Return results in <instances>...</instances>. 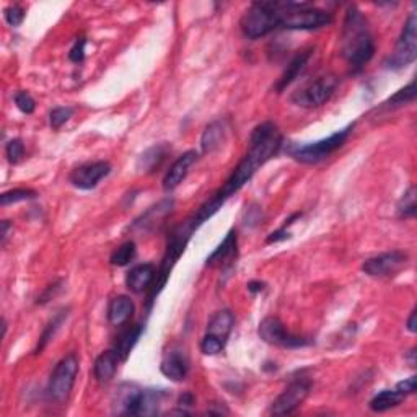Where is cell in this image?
Masks as SVG:
<instances>
[{
	"instance_id": "cell-4",
	"label": "cell",
	"mask_w": 417,
	"mask_h": 417,
	"mask_svg": "<svg viewBox=\"0 0 417 417\" xmlns=\"http://www.w3.org/2000/svg\"><path fill=\"white\" fill-rule=\"evenodd\" d=\"M248 39H259L279 28V2H253L240 21Z\"/></svg>"
},
{
	"instance_id": "cell-15",
	"label": "cell",
	"mask_w": 417,
	"mask_h": 417,
	"mask_svg": "<svg viewBox=\"0 0 417 417\" xmlns=\"http://www.w3.org/2000/svg\"><path fill=\"white\" fill-rule=\"evenodd\" d=\"M196 159H197V154L194 150H188L181 157H178V159L173 162L170 170L167 171L165 178H163V189L165 191L176 189L178 186L183 183V179L186 178V174H188L189 168L193 167Z\"/></svg>"
},
{
	"instance_id": "cell-40",
	"label": "cell",
	"mask_w": 417,
	"mask_h": 417,
	"mask_svg": "<svg viewBox=\"0 0 417 417\" xmlns=\"http://www.w3.org/2000/svg\"><path fill=\"white\" fill-rule=\"evenodd\" d=\"M56 290H60V283L54 284V285H49L48 290L44 292V294L38 298V303H46L49 302V298H53L56 295Z\"/></svg>"
},
{
	"instance_id": "cell-26",
	"label": "cell",
	"mask_w": 417,
	"mask_h": 417,
	"mask_svg": "<svg viewBox=\"0 0 417 417\" xmlns=\"http://www.w3.org/2000/svg\"><path fill=\"white\" fill-rule=\"evenodd\" d=\"M404 398L406 396H403L396 388H393V390H383L370 399L369 406L374 413H385V411H390L401 404Z\"/></svg>"
},
{
	"instance_id": "cell-38",
	"label": "cell",
	"mask_w": 417,
	"mask_h": 417,
	"mask_svg": "<svg viewBox=\"0 0 417 417\" xmlns=\"http://www.w3.org/2000/svg\"><path fill=\"white\" fill-rule=\"evenodd\" d=\"M396 390L403 394V396H408V394H414L417 390V380L416 376H409V379H406L403 381H399L396 386Z\"/></svg>"
},
{
	"instance_id": "cell-27",
	"label": "cell",
	"mask_w": 417,
	"mask_h": 417,
	"mask_svg": "<svg viewBox=\"0 0 417 417\" xmlns=\"http://www.w3.org/2000/svg\"><path fill=\"white\" fill-rule=\"evenodd\" d=\"M144 326L142 324H135L132 328H129L127 331H124L122 334L117 337L115 351L117 352V356L121 357V360H126L129 357V354L134 349L135 344H137L140 334H142Z\"/></svg>"
},
{
	"instance_id": "cell-44",
	"label": "cell",
	"mask_w": 417,
	"mask_h": 417,
	"mask_svg": "<svg viewBox=\"0 0 417 417\" xmlns=\"http://www.w3.org/2000/svg\"><path fill=\"white\" fill-rule=\"evenodd\" d=\"M408 329L411 332H416V310H413V312H411V317L408 320Z\"/></svg>"
},
{
	"instance_id": "cell-36",
	"label": "cell",
	"mask_w": 417,
	"mask_h": 417,
	"mask_svg": "<svg viewBox=\"0 0 417 417\" xmlns=\"http://www.w3.org/2000/svg\"><path fill=\"white\" fill-rule=\"evenodd\" d=\"M4 16H5V21H7L10 26L16 28V26H20L21 23H23L25 9L21 7V5H19V4H14V5H10V7H7L4 10Z\"/></svg>"
},
{
	"instance_id": "cell-13",
	"label": "cell",
	"mask_w": 417,
	"mask_h": 417,
	"mask_svg": "<svg viewBox=\"0 0 417 417\" xmlns=\"http://www.w3.org/2000/svg\"><path fill=\"white\" fill-rule=\"evenodd\" d=\"M111 173V165L108 162H93L85 163L75 168L70 174V183L78 189L90 191L97 188L101 179L108 176Z\"/></svg>"
},
{
	"instance_id": "cell-18",
	"label": "cell",
	"mask_w": 417,
	"mask_h": 417,
	"mask_svg": "<svg viewBox=\"0 0 417 417\" xmlns=\"http://www.w3.org/2000/svg\"><path fill=\"white\" fill-rule=\"evenodd\" d=\"M140 388H137L134 383H122L117 388L115 398H112V409L116 414H131L134 416L135 404L140 396Z\"/></svg>"
},
{
	"instance_id": "cell-17",
	"label": "cell",
	"mask_w": 417,
	"mask_h": 417,
	"mask_svg": "<svg viewBox=\"0 0 417 417\" xmlns=\"http://www.w3.org/2000/svg\"><path fill=\"white\" fill-rule=\"evenodd\" d=\"M171 211H173V201L171 199L162 201L157 206L150 207L142 217L137 218L132 225V230H140V232H149V230H154L155 227H159L163 221H165L167 216Z\"/></svg>"
},
{
	"instance_id": "cell-37",
	"label": "cell",
	"mask_w": 417,
	"mask_h": 417,
	"mask_svg": "<svg viewBox=\"0 0 417 417\" xmlns=\"http://www.w3.org/2000/svg\"><path fill=\"white\" fill-rule=\"evenodd\" d=\"M85 46H87V39L85 38H78L74 46H72L70 53H69V59L75 64H80L85 59Z\"/></svg>"
},
{
	"instance_id": "cell-39",
	"label": "cell",
	"mask_w": 417,
	"mask_h": 417,
	"mask_svg": "<svg viewBox=\"0 0 417 417\" xmlns=\"http://www.w3.org/2000/svg\"><path fill=\"white\" fill-rule=\"evenodd\" d=\"M287 238H290V232L284 227H280L279 230H275V232L270 233L268 236V243H278V241H284Z\"/></svg>"
},
{
	"instance_id": "cell-30",
	"label": "cell",
	"mask_w": 417,
	"mask_h": 417,
	"mask_svg": "<svg viewBox=\"0 0 417 417\" xmlns=\"http://www.w3.org/2000/svg\"><path fill=\"white\" fill-rule=\"evenodd\" d=\"M134 258H135V243L134 241H126V243H122L115 253H112L110 261L112 266L122 268V266H127Z\"/></svg>"
},
{
	"instance_id": "cell-11",
	"label": "cell",
	"mask_w": 417,
	"mask_h": 417,
	"mask_svg": "<svg viewBox=\"0 0 417 417\" xmlns=\"http://www.w3.org/2000/svg\"><path fill=\"white\" fill-rule=\"evenodd\" d=\"M310 391H312V381L307 379L294 380L270 404V414L289 416L295 413L305 403Z\"/></svg>"
},
{
	"instance_id": "cell-21",
	"label": "cell",
	"mask_w": 417,
	"mask_h": 417,
	"mask_svg": "<svg viewBox=\"0 0 417 417\" xmlns=\"http://www.w3.org/2000/svg\"><path fill=\"white\" fill-rule=\"evenodd\" d=\"M235 256H236V233L235 230H230L228 235L225 236V240L216 248V251L207 258L206 264L208 268L223 266V264L232 261Z\"/></svg>"
},
{
	"instance_id": "cell-14",
	"label": "cell",
	"mask_w": 417,
	"mask_h": 417,
	"mask_svg": "<svg viewBox=\"0 0 417 417\" xmlns=\"http://www.w3.org/2000/svg\"><path fill=\"white\" fill-rule=\"evenodd\" d=\"M162 374L173 381H183L189 374L188 354L181 349H171L165 354L160 365Z\"/></svg>"
},
{
	"instance_id": "cell-43",
	"label": "cell",
	"mask_w": 417,
	"mask_h": 417,
	"mask_svg": "<svg viewBox=\"0 0 417 417\" xmlns=\"http://www.w3.org/2000/svg\"><path fill=\"white\" fill-rule=\"evenodd\" d=\"M266 284L264 283H259V280H253V283L248 284V290L253 292V294H258V292H263Z\"/></svg>"
},
{
	"instance_id": "cell-28",
	"label": "cell",
	"mask_w": 417,
	"mask_h": 417,
	"mask_svg": "<svg viewBox=\"0 0 417 417\" xmlns=\"http://www.w3.org/2000/svg\"><path fill=\"white\" fill-rule=\"evenodd\" d=\"M416 100V82L413 80L408 87H404L393 95L391 98H388L383 106L385 108H399V106H404L408 103H413Z\"/></svg>"
},
{
	"instance_id": "cell-8",
	"label": "cell",
	"mask_w": 417,
	"mask_h": 417,
	"mask_svg": "<svg viewBox=\"0 0 417 417\" xmlns=\"http://www.w3.org/2000/svg\"><path fill=\"white\" fill-rule=\"evenodd\" d=\"M337 85H339V78L334 74L321 75L317 80L310 82L305 87L297 90L290 97V101L300 106V108H318V106L324 105L326 101H329Z\"/></svg>"
},
{
	"instance_id": "cell-10",
	"label": "cell",
	"mask_w": 417,
	"mask_h": 417,
	"mask_svg": "<svg viewBox=\"0 0 417 417\" xmlns=\"http://www.w3.org/2000/svg\"><path fill=\"white\" fill-rule=\"evenodd\" d=\"M258 334L264 342L283 349H298L312 344V341H308L307 337L292 334V332L287 331L283 321L275 317L264 318L261 323H259Z\"/></svg>"
},
{
	"instance_id": "cell-45",
	"label": "cell",
	"mask_w": 417,
	"mask_h": 417,
	"mask_svg": "<svg viewBox=\"0 0 417 417\" xmlns=\"http://www.w3.org/2000/svg\"><path fill=\"white\" fill-rule=\"evenodd\" d=\"M408 360H409V365H411V367H414V365H416V349H413V351L409 352Z\"/></svg>"
},
{
	"instance_id": "cell-9",
	"label": "cell",
	"mask_w": 417,
	"mask_h": 417,
	"mask_svg": "<svg viewBox=\"0 0 417 417\" xmlns=\"http://www.w3.org/2000/svg\"><path fill=\"white\" fill-rule=\"evenodd\" d=\"M417 58V16L416 14H411L406 20L404 28L401 31L396 43V49L390 59H388L386 65L390 69H404L413 64Z\"/></svg>"
},
{
	"instance_id": "cell-22",
	"label": "cell",
	"mask_w": 417,
	"mask_h": 417,
	"mask_svg": "<svg viewBox=\"0 0 417 417\" xmlns=\"http://www.w3.org/2000/svg\"><path fill=\"white\" fill-rule=\"evenodd\" d=\"M134 302L127 295H117L112 298L108 307V320L111 324L121 326L131 320L134 313Z\"/></svg>"
},
{
	"instance_id": "cell-16",
	"label": "cell",
	"mask_w": 417,
	"mask_h": 417,
	"mask_svg": "<svg viewBox=\"0 0 417 417\" xmlns=\"http://www.w3.org/2000/svg\"><path fill=\"white\" fill-rule=\"evenodd\" d=\"M157 270L155 266L150 263L137 264L126 275V285L127 289L134 292V294H142L147 289H150L155 283Z\"/></svg>"
},
{
	"instance_id": "cell-12",
	"label": "cell",
	"mask_w": 417,
	"mask_h": 417,
	"mask_svg": "<svg viewBox=\"0 0 417 417\" xmlns=\"http://www.w3.org/2000/svg\"><path fill=\"white\" fill-rule=\"evenodd\" d=\"M408 259L409 258L404 251H386L364 261L362 270L370 278H390V275L398 274L408 264Z\"/></svg>"
},
{
	"instance_id": "cell-23",
	"label": "cell",
	"mask_w": 417,
	"mask_h": 417,
	"mask_svg": "<svg viewBox=\"0 0 417 417\" xmlns=\"http://www.w3.org/2000/svg\"><path fill=\"white\" fill-rule=\"evenodd\" d=\"M163 398H165V391L163 390H152V388H149V390H142L137 399V404H135L134 416L159 414Z\"/></svg>"
},
{
	"instance_id": "cell-5",
	"label": "cell",
	"mask_w": 417,
	"mask_h": 417,
	"mask_svg": "<svg viewBox=\"0 0 417 417\" xmlns=\"http://www.w3.org/2000/svg\"><path fill=\"white\" fill-rule=\"evenodd\" d=\"M354 129V124H349L347 127L341 129L334 134H331L329 137L321 139L318 142L305 144V145H292L289 149V155L297 162L305 163V165H317V163L328 159L329 155L334 154L336 150H339L346 140L349 139Z\"/></svg>"
},
{
	"instance_id": "cell-2",
	"label": "cell",
	"mask_w": 417,
	"mask_h": 417,
	"mask_svg": "<svg viewBox=\"0 0 417 417\" xmlns=\"http://www.w3.org/2000/svg\"><path fill=\"white\" fill-rule=\"evenodd\" d=\"M375 54V41L369 20L356 5L347 9L341 30V56L354 74L364 70Z\"/></svg>"
},
{
	"instance_id": "cell-20",
	"label": "cell",
	"mask_w": 417,
	"mask_h": 417,
	"mask_svg": "<svg viewBox=\"0 0 417 417\" xmlns=\"http://www.w3.org/2000/svg\"><path fill=\"white\" fill-rule=\"evenodd\" d=\"M312 53H313V49L310 48V49H303V51H300V53H298L294 59L290 60V64L287 65V69L284 70V74L280 75V78L278 80V83H275V92L278 93H280V92H284V90L290 85L292 82L295 80V78L302 74V70L305 69V65H307V62H308V59L312 58Z\"/></svg>"
},
{
	"instance_id": "cell-35",
	"label": "cell",
	"mask_w": 417,
	"mask_h": 417,
	"mask_svg": "<svg viewBox=\"0 0 417 417\" xmlns=\"http://www.w3.org/2000/svg\"><path fill=\"white\" fill-rule=\"evenodd\" d=\"M5 155H7L9 162L15 165L19 163L25 155V145L21 142V139H12L10 142L5 145Z\"/></svg>"
},
{
	"instance_id": "cell-1",
	"label": "cell",
	"mask_w": 417,
	"mask_h": 417,
	"mask_svg": "<svg viewBox=\"0 0 417 417\" xmlns=\"http://www.w3.org/2000/svg\"><path fill=\"white\" fill-rule=\"evenodd\" d=\"M280 147H283V134H280L279 127L270 121L259 124L251 134L250 149H248L243 160L236 165L232 176L227 179L223 188H221L216 194H213L212 201L216 202L218 207H222L223 202L227 201L228 197H232L235 193H238V191L255 176L259 168L266 165V163L278 154Z\"/></svg>"
},
{
	"instance_id": "cell-6",
	"label": "cell",
	"mask_w": 417,
	"mask_h": 417,
	"mask_svg": "<svg viewBox=\"0 0 417 417\" xmlns=\"http://www.w3.org/2000/svg\"><path fill=\"white\" fill-rule=\"evenodd\" d=\"M78 369H80V362L75 352L67 354L64 359H60L58 365H56L51 379L48 383V398L54 403H64L69 399L72 390H74Z\"/></svg>"
},
{
	"instance_id": "cell-25",
	"label": "cell",
	"mask_w": 417,
	"mask_h": 417,
	"mask_svg": "<svg viewBox=\"0 0 417 417\" xmlns=\"http://www.w3.org/2000/svg\"><path fill=\"white\" fill-rule=\"evenodd\" d=\"M225 134H227V129H225V124L222 121L208 124L201 139L202 152H206V154H212V152L221 149L223 145Z\"/></svg>"
},
{
	"instance_id": "cell-34",
	"label": "cell",
	"mask_w": 417,
	"mask_h": 417,
	"mask_svg": "<svg viewBox=\"0 0 417 417\" xmlns=\"http://www.w3.org/2000/svg\"><path fill=\"white\" fill-rule=\"evenodd\" d=\"M15 105L16 108H19L21 112H25V115H33L36 110L35 98H33L28 92H23V90H20V92L15 93Z\"/></svg>"
},
{
	"instance_id": "cell-33",
	"label": "cell",
	"mask_w": 417,
	"mask_h": 417,
	"mask_svg": "<svg viewBox=\"0 0 417 417\" xmlns=\"http://www.w3.org/2000/svg\"><path fill=\"white\" fill-rule=\"evenodd\" d=\"M75 110L70 106H59L49 112V124L53 129H60L64 124L74 116Z\"/></svg>"
},
{
	"instance_id": "cell-32",
	"label": "cell",
	"mask_w": 417,
	"mask_h": 417,
	"mask_svg": "<svg viewBox=\"0 0 417 417\" xmlns=\"http://www.w3.org/2000/svg\"><path fill=\"white\" fill-rule=\"evenodd\" d=\"M398 213L403 218H413L416 216V186H411L403 194L398 204Z\"/></svg>"
},
{
	"instance_id": "cell-7",
	"label": "cell",
	"mask_w": 417,
	"mask_h": 417,
	"mask_svg": "<svg viewBox=\"0 0 417 417\" xmlns=\"http://www.w3.org/2000/svg\"><path fill=\"white\" fill-rule=\"evenodd\" d=\"M235 326V317L230 310H221L208 320L206 334L201 341V352L206 356H217L225 349L232 329Z\"/></svg>"
},
{
	"instance_id": "cell-3",
	"label": "cell",
	"mask_w": 417,
	"mask_h": 417,
	"mask_svg": "<svg viewBox=\"0 0 417 417\" xmlns=\"http://www.w3.org/2000/svg\"><path fill=\"white\" fill-rule=\"evenodd\" d=\"M332 23V14L308 2H279V28L284 30H320Z\"/></svg>"
},
{
	"instance_id": "cell-41",
	"label": "cell",
	"mask_w": 417,
	"mask_h": 417,
	"mask_svg": "<svg viewBox=\"0 0 417 417\" xmlns=\"http://www.w3.org/2000/svg\"><path fill=\"white\" fill-rule=\"evenodd\" d=\"M14 227L10 225L9 221H4L2 222V232H0V238H2V246H5V243H7V238H9V233L10 230H12Z\"/></svg>"
},
{
	"instance_id": "cell-19",
	"label": "cell",
	"mask_w": 417,
	"mask_h": 417,
	"mask_svg": "<svg viewBox=\"0 0 417 417\" xmlns=\"http://www.w3.org/2000/svg\"><path fill=\"white\" fill-rule=\"evenodd\" d=\"M120 362H121V357L117 356L115 349L101 352L98 359L95 360V365H93L95 379H97L98 383H108L112 376L116 375Z\"/></svg>"
},
{
	"instance_id": "cell-29",
	"label": "cell",
	"mask_w": 417,
	"mask_h": 417,
	"mask_svg": "<svg viewBox=\"0 0 417 417\" xmlns=\"http://www.w3.org/2000/svg\"><path fill=\"white\" fill-rule=\"evenodd\" d=\"M67 318V312H59L58 315H56V317L49 321L48 323V326H46V329L43 331V334H41V337H39V342H38V347H36V351H35V354L38 356V354H41L43 351H44V347L48 346V342L53 339L54 337V334H56V331L59 329V326L62 324V321H64Z\"/></svg>"
},
{
	"instance_id": "cell-31",
	"label": "cell",
	"mask_w": 417,
	"mask_h": 417,
	"mask_svg": "<svg viewBox=\"0 0 417 417\" xmlns=\"http://www.w3.org/2000/svg\"><path fill=\"white\" fill-rule=\"evenodd\" d=\"M36 196H38V193L35 189H28V188L12 189V191H7V193H4L2 196H0V206L7 207L10 204H16V202H21V201L35 199Z\"/></svg>"
},
{
	"instance_id": "cell-24",
	"label": "cell",
	"mask_w": 417,
	"mask_h": 417,
	"mask_svg": "<svg viewBox=\"0 0 417 417\" xmlns=\"http://www.w3.org/2000/svg\"><path fill=\"white\" fill-rule=\"evenodd\" d=\"M170 152V147L167 144H157L154 147H150L140 155V159L137 162V168L140 171L144 173H154L157 168H160V165L165 160V157Z\"/></svg>"
},
{
	"instance_id": "cell-42",
	"label": "cell",
	"mask_w": 417,
	"mask_h": 417,
	"mask_svg": "<svg viewBox=\"0 0 417 417\" xmlns=\"http://www.w3.org/2000/svg\"><path fill=\"white\" fill-rule=\"evenodd\" d=\"M179 406H193L194 404V396L191 393H183L181 396H179Z\"/></svg>"
}]
</instances>
